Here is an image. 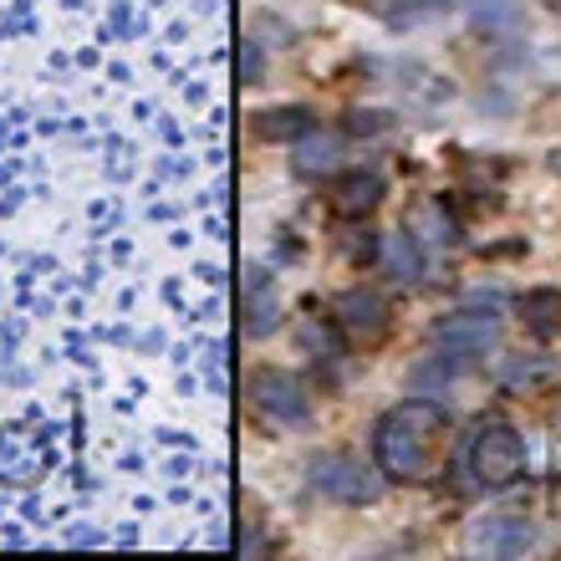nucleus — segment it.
Segmentation results:
<instances>
[{
    "mask_svg": "<svg viewBox=\"0 0 561 561\" xmlns=\"http://www.w3.org/2000/svg\"><path fill=\"white\" fill-rule=\"evenodd\" d=\"M444 439H449V414L428 399L393 403L378 428H373V459L383 480H403V485H424L439 470Z\"/></svg>",
    "mask_w": 561,
    "mask_h": 561,
    "instance_id": "obj_1",
    "label": "nucleus"
},
{
    "mask_svg": "<svg viewBox=\"0 0 561 561\" xmlns=\"http://www.w3.org/2000/svg\"><path fill=\"white\" fill-rule=\"evenodd\" d=\"M465 474H470V485L485 490V495L511 490L520 474H526V439H520L505 419H485V424L465 439Z\"/></svg>",
    "mask_w": 561,
    "mask_h": 561,
    "instance_id": "obj_2",
    "label": "nucleus"
},
{
    "mask_svg": "<svg viewBox=\"0 0 561 561\" xmlns=\"http://www.w3.org/2000/svg\"><path fill=\"white\" fill-rule=\"evenodd\" d=\"M245 399H251L255 419L271 428H301L311 419L307 383L291 378V373H280V368H255L251 378H245Z\"/></svg>",
    "mask_w": 561,
    "mask_h": 561,
    "instance_id": "obj_3",
    "label": "nucleus"
},
{
    "mask_svg": "<svg viewBox=\"0 0 561 561\" xmlns=\"http://www.w3.org/2000/svg\"><path fill=\"white\" fill-rule=\"evenodd\" d=\"M311 490L342 505H373L383 495V470L363 465L357 455H322L311 465Z\"/></svg>",
    "mask_w": 561,
    "mask_h": 561,
    "instance_id": "obj_4",
    "label": "nucleus"
},
{
    "mask_svg": "<svg viewBox=\"0 0 561 561\" xmlns=\"http://www.w3.org/2000/svg\"><path fill=\"white\" fill-rule=\"evenodd\" d=\"M327 322L337 327L342 342H353V347H378L388 337V301L373 286H353V291H342L332 301Z\"/></svg>",
    "mask_w": 561,
    "mask_h": 561,
    "instance_id": "obj_5",
    "label": "nucleus"
},
{
    "mask_svg": "<svg viewBox=\"0 0 561 561\" xmlns=\"http://www.w3.org/2000/svg\"><path fill=\"white\" fill-rule=\"evenodd\" d=\"M428 337L439 342V347H449V353L480 357V353H490V347H501L505 322L490 307H459V311H449V317H439Z\"/></svg>",
    "mask_w": 561,
    "mask_h": 561,
    "instance_id": "obj_6",
    "label": "nucleus"
},
{
    "mask_svg": "<svg viewBox=\"0 0 561 561\" xmlns=\"http://www.w3.org/2000/svg\"><path fill=\"white\" fill-rule=\"evenodd\" d=\"M280 327V291L266 266H245L240 276V332L245 337H271Z\"/></svg>",
    "mask_w": 561,
    "mask_h": 561,
    "instance_id": "obj_7",
    "label": "nucleus"
},
{
    "mask_svg": "<svg viewBox=\"0 0 561 561\" xmlns=\"http://www.w3.org/2000/svg\"><path fill=\"white\" fill-rule=\"evenodd\" d=\"M536 531L516 516H485L470 526V551H485V557H520L531 551Z\"/></svg>",
    "mask_w": 561,
    "mask_h": 561,
    "instance_id": "obj_8",
    "label": "nucleus"
},
{
    "mask_svg": "<svg viewBox=\"0 0 561 561\" xmlns=\"http://www.w3.org/2000/svg\"><path fill=\"white\" fill-rule=\"evenodd\" d=\"M378 199H383V179L363 174V169H357V174H342L337 184H332V194H327L332 215H342V220H363V215H373Z\"/></svg>",
    "mask_w": 561,
    "mask_h": 561,
    "instance_id": "obj_9",
    "label": "nucleus"
},
{
    "mask_svg": "<svg viewBox=\"0 0 561 561\" xmlns=\"http://www.w3.org/2000/svg\"><path fill=\"white\" fill-rule=\"evenodd\" d=\"M291 163L301 179H332L342 169V138L327 134V128H311V134L296 138Z\"/></svg>",
    "mask_w": 561,
    "mask_h": 561,
    "instance_id": "obj_10",
    "label": "nucleus"
},
{
    "mask_svg": "<svg viewBox=\"0 0 561 561\" xmlns=\"http://www.w3.org/2000/svg\"><path fill=\"white\" fill-rule=\"evenodd\" d=\"M378 261H383L388 280L393 286H414L419 276H424V245H419L409 230H399V236H383V251H378Z\"/></svg>",
    "mask_w": 561,
    "mask_h": 561,
    "instance_id": "obj_11",
    "label": "nucleus"
},
{
    "mask_svg": "<svg viewBox=\"0 0 561 561\" xmlns=\"http://www.w3.org/2000/svg\"><path fill=\"white\" fill-rule=\"evenodd\" d=\"M317 118H311V107H261L255 113V134L271 138V144H296L301 134H311Z\"/></svg>",
    "mask_w": 561,
    "mask_h": 561,
    "instance_id": "obj_12",
    "label": "nucleus"
},
{
    "mask_svg": "<svg viewBox=\"0 0 561 561\" xmlns=\"http://www.w3.org/2000/svg\"><path fill=\"white\" fill-rule=\"evenodd\" d=\"M409 236H414L419 245H455L459 225H455V215L444 209V199H424V205L414 209V220H409Z\"/></svg>",
    "mask_w": 561,
    "mask_h": 561,
    "instance_id": "obj_13",
    "label": "nucleus"
},
{
    "mask_svg": "<svg viewBox=\"0 0 561 561\" xmlns=\"http://www.w3.org/2000/svg\"><path fill=\"white\" fill-rule=\"evenodd\" d=\"M520 317L536 337H561V286H536L520 296Z\"/></svg>",
    "mask_w": 561,
    "mask_h": 561,
    "instance_id": "obj_14",
    "label": "nucleus"
},
{
    "mask_svg": "<svg viewBox=\"0 0 561 561\" xmlns=\"http://www.w3.org/2000/svg\"><path fill=\"white\" fill-rule=\"evenodd\" d=\"M261 67H266V51H261V42H255V36H240V46H236V72H240V82H261Z\"/></svg>",
    "mask_w": 561,
    "mask_h": 561,
    "instance_id": "obj_15",
    "label": "nucleus"
},
{
    "mask_svg": "<svg viewBox=\"0 0 561 561\" xmlns=\"http://www.w3.org/2000/svg\"><path fill=\"white\" fill-rule=\"evenodd\" d=\"M347 128H353V134H373V128H383V118H363V113H353Z\"/></svg>",
    "mask_w": 561,
    "mask_h": 561,
    "instance_id": "obj_16",
    "label": "nucleus"
},
{
    "mask_svg": "<svg viewBox=\"0 0 561 561\" xmlns=\"http://www.w3.org/2000/svg\"><path fill=\"white\" fill-rule=\"evenodd\" d=\"M557 474H561V439H557Z\"/></svg>",
    "mask_w": 561,
    "mask_h": 561,
    "instance_id": "obj_17",
    "label": "nucleus"
}]
</instances>
